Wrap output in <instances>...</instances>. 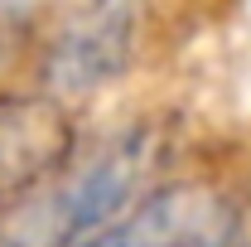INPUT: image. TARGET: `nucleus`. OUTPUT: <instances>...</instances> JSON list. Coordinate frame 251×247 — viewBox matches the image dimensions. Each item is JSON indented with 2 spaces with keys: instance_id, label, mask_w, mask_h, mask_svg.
<instances>
[{
  "instance_id": "4",
  "label": "nucleus",
  "mask_w": 251,
  "mask_h": 247,
  "mask_svg": "<svg viewBox=\"0 0 251 247\" xmlns=\"http://www.w3.org/2000/svg\"><path fill=\"white\" fill-rule=\"evenodd\" d=\"M237 228V209L213 185H155L121 218L77 247H218Z\"/></svg>"
},
{
  "instance_id": "2",
  "label": "nucleus",
  "mask_w": 251,
  "mask_h": 247,
  "mask_svg": "<svg viewBox=\"0 0 251 247\" xmlns=\"http://www.w3.org/2000/svg\"><path fill=\"white\" fill-rule=\"evenodd\" d=\"M150 10H155V0H77L53 25L44 54H39V83L49 93L77 102V97L126 78L135 68Z\"/></svg>"
},
{
  "instance_id": "1",
  "label": "nucleus",
  "mask_w": 251,
  "mask_h": 247,
  "mask_svg": "<svg viewBox=\"0 0 251 247\" xmlns=\"http://www.w3.org/2000/svg\"><path fill=\"white\" fill-rule=\"evenodd\" d=\"M159 131L150 122H130L77 151L49 185L0 214V247H77L121 218L140 194H150L159 170Z\"/></svg>"
},
{
  "instance_id": "5",
  "label": "nucleus",
  "mask_w": 251,
  "mask_h": 247,
  "mask_svg": "<svg viewBox=\"0 0 251 247\" xmlns=\"http://www.w3.org/2000/svg\"><path fill=\"white\" fill-rule=\"evenodd\" d=\"M218 247H251V238H247V233H232V238H227V243H218Z\"/></svg>"
},
{
  "instance_id": "3",
  "label": "nucleus",
  "mask_w": 251,
  "mask_h": 247,
  "mask_svg": "<svg viewBox=\"0 0 251 247\" xmlns=\"http://www.w3.org/2000/svg\"><path fill=\"white\" fill-rule=\"evenodd\" d=\"M77 155V112L58 93H0V214Z\"/></svg>"
}]
</instances>
